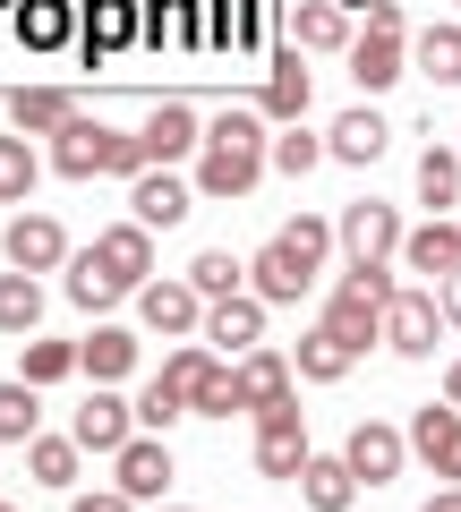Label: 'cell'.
<instances>
[{
	"instance_id": "cell-1",
	"label": "cell",
	"mask_w": 461,
	"mask_h": 512,
	"mask_svg": "<svg viewBox=\"0 0 461 512\" xmlns=\"http://www.w3.org/2000/svg\"><path fill=\"white\" fill-rule=\"evenodd\" d=\"M265 171H274V120L265 111H222V120H205L197 197H248Z\"/></svg>"
},
{
	"instance_id": "cell-2",
	"label": "cell",
	"mask_w": 461,
	"mask_h": 512,
	"mask_svg": "<svg viewBox=\"0 0 461 512\" xmlns=\"http://www.w3.org/2000/svg\"><path fill=\"white\" fill-rule=\"evenodd\" d=\"M333 248H342V239H333V222H325V214H299V222H282V231L265 239L257 256H248V291H257L265 308H291V299L316 282V265H325Z\"/></svg>"
},
{
	"instance_id": "cell-3",
	"label": "cell",
	"mask_w": 461,
	"mask_h": 512,
	"mask_svg": "<svg viewBox=\"0 0 461 512\" xmlns=\"http://www.w3.org/2000/svg\"><path fill=\"white\" fill-rule=\"evenodd\" d=\"M393 265H351V274L333 282V299H325V325L342 333V342L368 359V342H385V308H393Z\"/></svg>"
},
{
	"instance_id": "cell-4",
	"label": "cell",
	"mask_w": 461,
	"mask_h": 512,
	"mask_svg": "<svg viewBox=\"0 0 461 512\" xmlns=\"http://www.w3.org/2000/svg\"><path fill=\"white\" fill-rule=\"evenodd\" d=\"M333 239H342V256H351V265H393L410 231H402V205H376V197H359V205H342Z\"/></svg>"
},
{
	"instance_id": "cell-5",
	"label": "cell",
	"mask_w": 461,
	"mask_h": 512,
	"mask_svg": "<svg viewBox=\"0 0 461 512\" xmlns=\"http://www.w3.org/2000/svg\"><path fill=\"white\" fill-rule=\"evenodd\" d=\"M444 308H436V291H393V308H385V350L393 359H436V342H444Z\"/></svg>"
},
{
	"instance_id": "cell-6",
	"label": "cell",
	"mask_w": 461,
	"mask_h": 512,
	"mask_svg": "<svg viewBox=\"0 0 461 512\" xmlns=\"http://www.w3.org/2000/svg\"><path fill=\"white\" fill-rule=\"evenodd\" d=\"M308 419H299V402H274V410H257V470L265 478H291L299 487V470H308Z\"/></svg>"
},
{
	"instance_id": "cell-7",
	"label": "cell",
	"mask_w": 461,
	"mask_h": 512,
	"mask_svg": "<svg viewBox=\"0 0 461 512\" xmlns=\"http://www.w3.org/2000/svg\"><path fill=\"white\" fill-rule=\"evenodd\" d=\"M137 316H146V333H163V342H197V333H205V299H197L188 274L146 282V291H137Z\"/></svg>"
},
{
	"instance_id": "cell-8",
	"label": "cell",
	"mask_w": 461,
	"mask_h": 512,
	"mask_svg": "<svg viewBox=\"0 0 461 512\" xmlns=\"http://www.w3.org/2000/svg\"><path fill=\"white\" fill-rule=\"evenodd\" d=\"M111 163H120V128L86 120V111H77V120L52 137V171H60V180H103Z\"/></svg>"
},
{
	"instance_id": "cell-9",
	"label": "cell",
	"mask_w": 461,
	"mask_h": 512,
	"mask_svg": "<svg viewBox=\"0 0 461 512\" xmlns=\"http://www.w3.org/2000/svg\"><path fill=\"white\" fill-rule=\"evenodd\" d=\"M0 256H9L18 274H60V265H69V231H60L52 214H26L18 205V222L0 231Z\"/></svg>"
},
{
	"instance_id": "cell-10",
	"label": "cell",
	"mask_w": 461,
	"mask_h": 512,
	"mask_svg": "<svg viewBox=\"0 0 461 512\" xmlns=\"http://www.w3.org/2000/svg\"><path fill=\"white\" fill-rule=\"evenodd\" d=\"M94 256H103V274L120 282L129 299L154 282V231H146V222H111V231H94Z\"/></svg>"
},
{
	"instance_id": "cell-11",
	"label": "cell",
	"mask_w": 461,
	"mask_h": 512,
	"mask_svg": "<svg viewBox=\"0 0 461 512\" xmlns=\"http://www.w3.org/2000/svg\"><path fill=\"white\" fill-rule=\"evenodd\" d=\"M69 436L86 444V453H120V444L137 436V402H120L111 384H94L86 402H77V419H69Z\"/></svg>"
},
{
	"instance_id": "cell-12",
	"label": "cell",
	"mask_w": 461,
	"mask_h": 512,
	"mask_svg": "<svg viewBox=\"0 0 461 512\" xmlns=\"http://www.w3.org/2000/svg\"><path fill=\"white\" fill-rule=\"evenodd\" d=\"M111 487L137 495V504H163V487H171V444H163V436H129L120 453H111Z\"/></svg>"
},
{
	"instance_id": "cell-13",
	"label": "cell",
	"mask_w": 461,
	"mask_h": 512,
	"mask_svg": "<svg viewBox=\"0 0 461 512\" xmlns=\"http://www.w3.org/2000/svg\"><path fill=\"white\" fill-rule=\"evenodd\" d=\"M342 461L359 470V487H385V478H402L410 436H402V427H385V419H359V427H351V444H342Z\"/></svg>"
},
{
	"instance_id": "cell-14",
	"label": "cell",
	"mask_w": 461,
	"mask_h": 512,
	"mask_svg": "<svg viewBox=\"0 0 461 512\" xmlns=\"http://www.w3.org/2000/svg\"><path fill=\"white\" fill-rule=\"evenodd\" d=\"M351 77H359V94L402 86V77H410V43H402V26H368V35L351 43Z\"/></svg>"
},
{
	"instance_id": "cell-15",
	"label": "cell",
	"mask_w": 461,
	"mask_h": 512,
	"mask_svg": "<svg viewBox=\"0 0 461 512\" xmlns=\"http://www.w3.org/2000/svg\"><path fill=\"white\" fill-rule=\"evenodd\" d=\"M197 342H214V350H240V359H248V350L265 342V299H257V291H231V299H214V308H205V333H197Z\"/></svg>"
},
{
	"instance_id": "cell-16",
	"label": "cell",
	"mask_w": 461,
	"mask_h": 512,
	"mask_svg": "<svg viewBox=\"0 0 461 512\" xmlns=\"http://www.w3.org/2000/svg\"><path fill=\"white\" fill-rule=\"evenodd\" d=\"M410 453H419L436 478H453V487H461V410L453 402H444V410L427 402L419 419H410Z\"/></svg>"
},
{
	"instance_id": "cell-17",
	"label": "cell",
	"mask_w": 461,
	"mask_h": 512,
	"mask_svg": "<svg viewBox=\"0 0 461 512\" xmlns=\"http://www.w3.org/2000/svg\"><path fill=\"white\" fill-rule=\"evenodd\" d=\"M137 137H146V163H188V154H197L205 146V120H197V111H188V103H154V120L146 128H137Z\"/></svg>"
},
{
	"instance_id": "cell-18",
	"label": "cell",
	"mask_w": 461,
	"mask_h": 512,
	"mask_svg": "<svg viewBox=\"0 0 461 512\" xmlns=\"http://www.w3.org/2000/svg\"><path fill=\"white\" fill-rule=\"evenodd\" d=\"M129 205H137V222H146V231H171V222H188L197 188H188V180H171V171L154 163V171H137V180H129Z\"/></svg>"
},
{
	"instance_id": "cell-19",
	"label": "cell",
	"mask_w": 461,
	"mask_h": 512,
	"mask_svg": "<svg viewBox=\"0 0 461 512\" xmlns=\"http://www.w3.org/2000/svg\"><path fill=\"white\" fill-rule=\"evenodd\" d=\"M402 265H410V274H427V291H436V282L444 274H461V222H427V231H410L402 239Z\"/></svg>"
},
{
	"instance_id": "cell-20",
	"label": "cell",
	"mask_w": 461,
	"mask_h": 512,
	"mask_svg": "<svg viewBox=\"0 0 461 512\" xmlns=\"http://www.w3.org/2000/svg\"><path fill=\"white\" fill-rule=\"evenodd\" d=\"M9 120H18V137H60L77 120V94L69 86H18L9 94Z\"/></svg>"
},
{
	"instance_id": "cell-21",
	"label": "cell",
	"mask_w": 461,
	"mask_h": 512,
	"mask_svg": "<svg viewBox=\"0 0 461 512\" xmlns=\"http://www.w3.org/2000/svg\"><path fill=\"white\" fill-rule=\"evenodd\" d=\"M299 495H308V512H351V504H359V470H351L342 453H308Z\"/></svg>"
},
{
	"instance_id": "cell-22",
	"label": "cell",
	"mask_w": 461,
	"mask_h": 512,
	"mask_svg": "<svg viewBox=\"0 0 461 512\" xmlns=\"http://www.w3.org/2000/svg\"><path fill=\"white\" fill-rule=\"evenodd\" d=\"M291 367H299V384H342L359 367V350L342 342L333 325H316V333H299V350H291Z\"/></svg>"
},
{
	"instance_id": "cell-23",
	"label": "cell",
	"mask_w": 461,
	"mask_h": 512,
	"mask_svg": "<svg viewBox=\"0 0 461 512\" xmlns=\"http://www.w3.org/2000/svg\"><path fill=\"white\" fill-rule=\"evenodd\" d=\"M291 384H299V367L291 359H282V350H248V359H240V393H248V410H274V402H299V393H291Z\"/></svg>"
},
{
	"instance_id": "cell-24",
	"label": "cell",
	"mask_w": 461,
	"mask_h": 512,
	"mask_svg": "<svg viewBox=\"0 0 461 512\" xmlns=\"http://www.w3.org/2000/svg\"><path fill=\"white\" fill-rule=\"evenodd\" d=\"M308 69H299V43H291V52H282L274 60V77H265V94H257V111H265V120H274V128H291V120H308Z\"/></svg>"
},
{
	"instance_id": "cell-25",
	"label": "cell",
	"mask_w": 461,
	"mask_h": 512,
	"mask_svg": "<svg viewBox=\"0 0 461 512\" xmlns=\"http://www.w3.org/2000/svg\"><path fill=\"white\" fill-rule=\"evenodd\" d=\"M385 146H393V128L376 120L368 103H359V111H342V120L325 128V154H333V163H376Z\"/></svg>"
},
{
	"instance_id": "cell-26",
	"label": "cell",
	"mask_w": 461,
	"mask_h": 512,
	"mask_svg": "<svg viewBox=\"0 0 461 512\" xmlns=\"http://www.w3.org/2000/svg\"><path fill=\"white\" fill-rule=\"evenodd\" d=\"M77 367H86L94 384H120V376L137 367V333H129V325H94L86 342H77Z\"/></svg>"
},
{
	"instance_id": "cell-27",
	"label": "cell",
	"mask_w": 461,
	"mask_h": 512,
	"mask_svg": "<svg viewBox=\"0 0 461 512\" xmlns=\"http://www.w3.org/2000/svg\"><path fill=\"white\" fill-rule=\"evenodd\" d=\"M291 43H299V52H351L342 0H299V9H291Z\"/></svg>"
},
{
	"instance_id": "cell-28",
	"label": "cell",
	"mask_w": 461,
	"mask_h": 512,
	"mask_svg": "<svg viewBox=\"0 0 461 512\" xmlns=\"http://www.w3.org/2000/svg\"><path fill=\"white\" fill-rule=\"evenodd\" d=\"M35 325H43V282L9 265V274H0V333H18V342H26Z\"/></svg>"
},
{
	"instance_id": "cell-29",
	"label": "cell",
	"mask_w": 461,
	"mask_h": 512,
	"mask_svg": "<svg viewBox=\"0 0 461 512\" xmlns=\"http://www.w3.org/2000/svg\"><path fill=\"white\" fill-rule=\"evenodd\" d=\"M188 282H197V299H205V308H214V299L248 291V256H231V248H205L197 265H188Z\"/></svg>"
},
{
	"instance_id": "cell-30",
	"label": "cell",
	"mask_w": 461,
	"mask_h": 512,
	"mask_svg": "<svg viewBox=\"0 0 461 512\" xmlns=\"http://www.w3.org/2000/svg\"><path fill=\"white\" fill-rule=\"evenodd\" d=\"M410 60H419V77H436V86H461V26H427V35L410 43Z\"/></svg>"
},
{
	"instance_id": "cell-31",
	"label": "cell",
	"mask_w": 461,
	"mask_h": 512,
	"mask_svg": "<svg viewBox=\"0 0 461 512\" xmlns=\"http://www.w3.org/2000/svg\"><path fill=\"white\" fill-rule=\"evenodd\" d=\"M43 384H0V444H35V427H43V402H35Z\"/></svg>"
},
{
	"instance_id": "cell-32",
	"label": "cell",
	"mask_w": 461,
	"mask_h": 512,
	"mask_svg": "<svg viewBox=\"0 0 461 512\" xmlns=\"http://www.w3.org/2000/svg\"><path fill=\"white\" fill-rule=\"evenodd\" d=\"M419 205H436V214H444V205H461V154L453 146H427L419 154Z\"/></svg>"
},
{
	"instance_id": "cell-33",
	"label": "cell",
	"mask_w": 461,
	"mask_h": 512,
	"mask_svg": "<svg viewBox=\"0 0 461 512\" xmlns=\"http://www.w3.org/2000/svg\"><path fill=\"white\" fill-rule=\"evenodd\" d=\"M77 453H86L77 436H35L26 444V470H35L43 487H77Z\"/></svg>"
},
{
	"instance_id": "cell-34",
	"label": "cell",
	"mask_w": 461,
	"mask_h": 512,
	"mask_svg": "<svg viewBox=\"0 0 461 512\" xmlns=\"http://www.w3.org/2000/svg\"><path fill=\"white\" fill-rule=\"evenodd\" d=\"M69 299H77V308L94 316V308H111V299H129V291H120V282L103 274V256L86 248V256H69Z\"/></svg>"
},
{
	"instance_id": "cell-35",
	"label": "cell",
	"mask_w": 461,
	"mask_h": 512,
	"mask_svg": "<svg viewBox=\"0 0 461 512\" xmlns=\"http://www.w3.org/2000/svg\"><path fill=\"white\" fill-rule=\"evenodd\" d=\"M214 342H180V350H171V359H163V384H171V393H180V402H197V384L205 376H214Z\"/></svg>"
},
{
	"instance_id": "cell-36",
	"label": "cell",
	"mask_w": 461,
	"mask_h": 512,
	"mask_svg": "<svg viewBox=\"0 0 461 512\" xmlns=\"http://www.w3.org/2000/svg\"><path fill=\"white\" fill-rule=\"evenodd\" d=\"M231 410H248V393H240V359H231V367H214V376L197 384L188 419H231Z\"/></svg>"
},
{
	"instance_id": "cell-37",
	"label": "cell",
	"mask_w": 461,
	"mask_h": 512,
	"mask_svg": "<svg viewBox=\"0 0 461 512\" xmlns=\"http://www.w3.org/2000/svg\"><path fill=\"white\" fill-rule=\"evenodd\" d=\"M35 146H26V137H0V205H26L35 197Z\"/></svg>"
},
{
	"instance_id": "cell-38",
	"label": "cell",
	"mask_w": 461,
	"mask_h": 512,
	"mask_svg": "<svg viewBox=\"0 0 461 512\" xmlns=\"http://www.w3.org/2000/svg\"><path fill=\"white\" fill-rule=\"evenodd\" d=\"M18 376H26V384H60V376H77V342H35V333H26Z\"/></svg>"
},
{
	"instance_id": "cell-39",
	"label": "cell",
	"mask_w": 461,
	"mask_h": 512,
	"mask_svg": "<svg viewBox=\"0 0 461 512\" xmlns=\"http://www.w3.org/2000/svg\"><path fill=\"white\" fill-rule=\"evenodd\" d=\"M180 419H188V402H180V393H171L163 376H154L146 393H137V427H146V436H163V427H180Z\"/></svg>"
},
{
	"instance_id": "cell-40",
	"label": "cell",
	"mask_w": 461,
	"mask_h": 512,
	"mask_svg": "<svg viewBox=\"0 0 461 512\" xmlns=\"http://www.w3.org/2000/svg\"><path fill=\"white\" fill-rule=\"evenodd\" d=\"M316 163H325V137H308V128H282V137H274V171H291V180H299V171H316Z\"/></svg>"
},
{
	"instance_id": "cell-41",
	"label": "cell",
	"mask_w": 461,
	"mask_h": 512,
	"mask_svg": "<svg viewBox=\"0 0 461 512\" xmlns=\"http://www.w3.org/2000/svg\"><path fill=\"white\" fill-rule=\"evenodd\" d=\"M69 35V9H60V0H35V9H26V43H60Z\"/></svg>"
},
{
	"instance_id": "cell-42",
	"label": "cell",
	"mask_w": 461,
	"mask_h": 512,
	"mask_svg": "<svg viewBox=\"0 0 461 512\" xmlns=\"http://www.w3.org/2000/svg\"><path fill=\"white\" fill-rule=\"evenodd\" d=\"M69 512H137V495H120V487H94V495H69Z\"/></svg>"
},
{
	"instance_id": "cell-43",
	"label": "cell",
	"mask_w": 461,
	"mask_h": 512,
	"mask_svg": "<svg viewBox=\"0 0 461 512\" xmlns=\"http://www.w3.org/2000/svg\"><path fill=\"white\" fill-rule=\"evenodd\" d=\"M436 308H444V325L461 333V274H444V282H436Z\"/></svg>"
},
{
	"instance_id": "cell-44",
	"label": "cell",
	"mask_w": 461,
	"mask_h": 512,
	"mask_svg": "<svg viewBox=\"0 0 461 512\" xmlns=\"http://www.w3.org/2000/svg\"><path fill=\"white\" fill-rule=\"evenodd\" d=\"M427 512H461V487H453V478H444V487L427 495Z\"/></svg>"
},
{
	"instance_id": "cell-45",
	"label": "cell",
	"mask_w": 461,
	"mask_h": 512,
	"mask_svg": "<svg viewBox=\"0 0 461 512\" xmlns=\"http://www.w3.org/2000/svg\"><path fill=\"white\" fill-rule=\"evenodd\" d=\"M444 402H453V410H461V359H453V367H444Z\"/></svg>"
},
{
	"instance_id": "cell-46",
	"label": "cell",
	"mask_w": 461,
	"mask_h": 512,
	"mask_svg": "<svg viewBox=\"0 0 461 512\" xmlns=\"http://www.w3.org/2000/svg\"><path fill=\"white\" fill-rule=\"evenodd\" d=\"M154 512H188V504H154Z\"/></svg>"
},
{
	"instance_id": "cell-47",
	"label": "cell",
	"mask_w": 461,
	"mask_h": 512,
	"mask_svg": "<svg viewBox=\"0 0 461 512\" xmlns=\"http://www.w3.org/2000/svg\"><path fill=\"white\" fill-rule=\"evenodd\" d=\"M342 9H368V0H342Z\"/></svg>"
},
{
	"instance_id": "cell-48",
	"label": "cell",
	"mask_w": 461,
	"mask_h": 512,
	"mask_svg": "<svg viewBox=\"0 0 461 512\" xmlns=\"http://www.w3.org/2000/svg\"><path fill=\"white\" fill-rule=\"evenodd\" d=\"M0 512H18V504H0Z\"/></svg>"
}]
</instances>
